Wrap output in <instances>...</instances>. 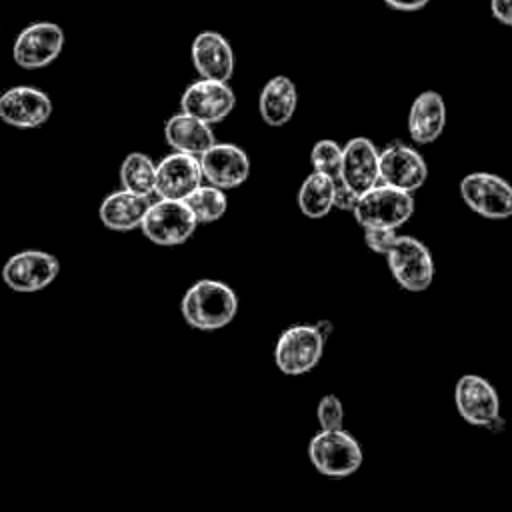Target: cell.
<instances>
[{
    "label": "cell",
    "instance_id": "obj_1",
    "mask_svg": "<svg viewBox=\"0 0 512 512\" xmlns=\"http://www.w3.org/2000/svg\"><path fill=\"white\" fill-rule=\"evenodd\" d=\"M180 312L184 322L196 330H220L234 320L238 312V296L228 284L202 278L184 292Z\"/></svg>",
    "mask_w": 512,
    "mask_h": 512
},
{
    "label": "cell",
    "instance_id": "obj_2",
    "mask_svg": "<svg viewBox=\"0 0 512 512\" xmlns=\"http://www.w3.org/2000/svg\"><path fill=\"white\" fill-rule=\"evenodd\" d=\"M308 460L324 476L346 478L362 466L364 450L344 428L318 430L308 442Z\"/></svg>",
    "mask_w": 512,
    "mask_h": 512
},
{
    "label": "cell",
    "instance_id": "obj_3",
    "mask_svg": "<svg viewBox=\"0 0 512 512\" xmlns=\"http://www.w3.org/2000/svg\"><path fill=\"white\" fill-rule=\"evenodd\" d=\"M324 342L316 324H292L276 338L274 364L286 376L308 374L322 360Z\"/></svg>",
    "mask_w": 512,
    "mask_h": 512
},
{
    "label": "cell",
    "instance_id": "obj_4",
    "mask_svg": "<svg viewBox=\"0 0 512 512\" xmlns=\"http://www.w3.org/2000/svg\"><path fill=\"white\" fill-rule=\"evenodd\" d=\"M454 404L464 422L486 428L492 434L504 430L506 420L500 416V398L490 380L478 374H464L454 386Z\"/></svg>",
    "mask_w": 512,
    "mask_h": 512
},
{
    "label": "cell",
    "instance_id": "obj_5",
    "mask_svg": "<svg viewBox=\"0 0 512 512\" xmlns=\"http://www.w3.org/2000/svg\"><path fill=\"white\" fill-rule=\"evenodd\" d=\"M414 214L412 194L394 190L384 184H376L364 192L352 212L354 220L366 228H388L398 230Z\"/></svg>",
    "mask_w": 512,
    "mask_h": 512
},
{
    "label": "cell",
    "instance_id": "obj_6",
    "mask_svg": "<svg viewBox=\"0 0 512 512\" xmlns=\"http://www.w3.org/2000/svg\"><path fill=\"white\" fill-rule=\"evenodd\" d=\"M386 264L396 284L408 292H424L434 280V260L424 242L398 234L386 254Z\"/></svg>",
    "mask_w": 512,
    "mask_h": 512
},
{
    "label": "cell",
    "instance_id": "obj_7",
    "mask_svg": "<svg viewBox=\"0 0 512 512\" xmlns=\"http://www.w3.org/2000/svg\"><path fill=\"white\" fill-rule=\"evenodd\" d=\"M464 204L486 220L512 218V184L498 174L472 172L460 182Z\"/></svg>",
    "mask_w": 512,
    "mask_h": 512
},
{
    "label": "cell",
    "instance_id": "obj_8",
    "mask_svg": "<svg viewBox=\"0 0 512 512\" xmlns=\"http://www.w3.org/2000/svg\"><path fill=\"white\" fill-rule=\"evenodd\" d=\"M198 222L190 208L180 200H156L150 204L144 220L142 234L158 246H180L196 230Z\"/></svg>",
    "mask_w": 512,
    "mask_h": 512
},
{
    "label": "cell",
    "instance_id": "obj_9",
    "mask_svg": "<svg viewBox=\"0 0 512 512\" xmlns=\"http://www.w3.org/2000/svg\"><path fill=\"white\" fill-rule=\"evenodd\" d=\"M64 30L48 20L32 22L14 40L12 58L24 70H38L52 64L64 50Z\"/></svg>",
    "mask_w": 512,
    "mask_h": 512
},
{
    "label": "cell",
    "instance_id": "obj_10",
    "mask_svg": "<svg viewBox=\"0 0 512 512\" xmlns=\"http://www.w3.org/2000/svg\"><path fill=\"white\" fill-rule=\"evenodd\" d=\"M426 178H428V164L416 148L396 142L380 150L378 184L412 194L424 186Z\"/></svg>",
    "mask_w": 512,
    "mask_h": 512
},
{
    "label": "cell",
    "instance_id": "obj_11",
    "mask_svg": "<svg viewBox=\"0 0 512 512\" xmlns=\"http://www.w3.org/2000/svg\"><path fill=\"white\" fill-rule=\"evenodd\" d=\"M60 272V262L44 250H22L2 266V280L14 292H38L50 286Z\"/></svg>",
    "mask_w": 512,
    "mask_h": 512
},
{
    "label": "cell",
    "instance_id": "obj_12",
    "mask_svg": "<svg viewBox=\"0 0 512 512\" xmlns=\"http://www.w3.org/2000/svg\"><path fill=\"white\" fill-rule=\"evenodd\" d=\"M236 106V94L228 82L204 80L188 84L180 98V112L212 126L222 122Z\"/></svg>",
    "mask_w": 512,
    "mask_h": 512
},
{
    "label": "cell",
    "instance_id": "obj_13",
    "mask_svg": "<svg viewBox=\"0 0 512 512\" xmlns=\"http://www.w3.org/2000/svg\"><path fill=\"white\" fill-rule=\"evenodd\" d=\"M52 116V100L36 86H12L0 94V120L20 130L44 126Z\"/></svg>",
    "mask_w": 512,
    "mask_h": 512
},
{
    "label": "cell",
    "instance_id": "obj_14",
    "mask_svg": "<svg viewBox=\"0 0 512 512\" xmlns=\"http://www.w3.org/2000/svg\"><path fill=\"white\" fill-rule=\"evenodd\" d=\"M202 178L220 190L240 188L250 176L248 154L230 142H216L200 158Z\"/></svg>",
    "mask_w": 512,
    "mask_h": 512
},
{
    "label": "cell",
    "instance_id": "obj_15",
    "mask_svg": "<svg viewBox=\"0 0 512 512\" xmlns=\"http://www.w3.org/2000/svg\"><path fill=\"white\" fill-rule=\"evenodd\" d=\"M202 168L196 156L172 152L156 164V188L158 200L184 202L198 186H202Z\"/></svg>",
    "mask_w": 512,
    "mask_h": 512
},
{
    "label": "cell",
    "instance_id": "obj_16",
    "mask_svg": "<svg viewBox=\"0 0 512 512\" xmlns=\"http://www.w3.org/2000/svg\"><path fill=\"white\" fill-rule=\"evenodd\" d=\"M192 66L204 80L228 82L236 68V56L230 42L214 30L196 34L190 46Z\"/></svg>",
    "mask_w": 512,
    "mask_h": 512
},
{
    "label": "cell",
    "instance_id": "obj_17",
    "mask_svg": "<svg viewBox=\"0 0 512 512\" xmlns=\"http://www.w3.org/2000/svg\"><path fill=\"white\" fill-rule=\"evenodd\" d=\"M378 156L380 150L366 136L348 140L342 148V166L338 180L352 192L362 196L378 184Z\"/></svg>",
    "mask_w": 512,
    "mask_h": 512
},
{
    "label": "cell",
    "instance_id": "obj_18",
    "mask_svg": "<svg viewBox=\"0 0 512 512\" xmlns=\"http://www.w3.org/2000/svg\"><path fill=\"white\" fill-rule=\"evenodd\" d=\"M446 126V104L440 92H420L408 110V134L416 144L436 142Z\"/></svg>",
    "mask_w": 512,
    "mask_h": 512
},
{
    "label": "cell",
    "instance_id": "obj_19",
    "mask_svg": "<svg viewBox=\"0 0 512 512\" xmlns=\"http://www.w3.org/2000/svg\"><path fill=\"white\" fill-rule=\"evenodd\" d=\"M164 138H166V144L174 152L196 156V158H200L208 148H212L216 144L212 126H208L184 112H178L166 120Z\"/></svg>",
    "mask_w": 512,
    "mask_h": 512
},
{
    "label": "cell",
    "instance_id": "obj_20",
    "mask_svg": "<svg viewBox=\"0 0 512 512\" xmlns=\"http://www.w3.org/2000/svg\"><path fill=\"white\" fill-rule=\"evenodd\" d=\"M152 200L144 196H136L126 190L110 192L98 208L100 222L114 232H130L142 226V220L150 208Z\"/></svg>",
    "mask_w": 512,
    "mask_h": 512
},
{
    "label": "cell",
    "instance_id": "obj_21",
    "mask_svg": "<svg viewBox=\"0 0 512 512\" xmlns=\"http://www.w3.org/2000/svg\"><path fill=\"white\" fill-rule=\"evenodd\" d=\"M298 106L296 84L288 76L270 78L258 94V114L264 124L280 128L288 124Z\"/></svg>",
    "mask_w": 512,
    "mask_h": 512
},
{
    "label": "cell",
    "instance_id": "obj_22",
    "mask_svg": "<svg viewBox=\"0 0 512 512\" xmlns=\"http://www.w3.org/2000/svg\"><path fill=\"white\" fill-rule=\"evenodd\" d=\"M334 178L310 172L298 190V208L310 220H320L334 208Z\"/></svg>",
    "mask_w": 512,
    "mask_h": 512
},
{
    "label": "cell",
    "instance_id": "obj_23",
    "mask_svg": "<svg viewBox=\"0 0 512 512\" xmlns=\"http://www.w3.org/2000/svg\"><path fill=\"white\" fill-rule=\"evenodd\" d=\"M122 190L150 198L156 188V162L144 152H130L120 164Z\"/></svg>",
    "mask_w": 512,
    "mask_h": 512
},
{
    "label": "cell",
    "instance_id": "obj_24",
    "mask_svg": "<svg viewBox=\"0 0 512 512\" xmlns=\"http://www.w3.org/2000/svg\"><path fill=\"white\" fill-rule=\"evenodd\" d=\"M184 204L190 208L192 216L196 218L198 224H210L220 220L226 210H228V198L224 194V190L210 186V184H202L198 186L186 200Z\"/></svg>",
    "mask_w": 512,
    "mask_h": 512
},
{
    "label": "cell",
    "instance_id": "obj_25",
    "mask_svg": "<svg viewBox=\"0 0 512 512\" xmlns=\"http://www.w3.org/2000/svg\"><path fill=\"white\" fill-rule=\"evenodd\" d=\"M310 164L314 168L312 172H320L338 180L342 166V146L328 138L318 140L310 150Z\"/></svg>",
    "mask_w": 512,
    "mask_h": 512
},
{
    "label": "cell",
    "instance_id": "obj_26",
    "mask_svg": "<svg viewBox=\"0 0 512 512\" xmlns=\"http://www.w3.org/2000/svg\"><path fill=\"white\" fill-rule=\"evenodd\" d=\"M344 404L336 394H324L316 406V418L320 430H340L344 428Z\"/></svg>",
    "mask_w": 512,
    "mask_h": 512
},
{
    "label": "cell",
    "instance_id": "obj_27",
    "mask_svg": "<svg viewBox=\"0 0 512 512\" xmlns=\"http://www.w3.org/2000/svg\"><path fill=\"white\" fill-rule=\"evenodd\" d=\"M396 238H398L396 230H388V228H366L364 230V242H366L368 250L374 254L386 256L388 250L394 246Z\"/></svg>",
    "mask_w": 512,
    "mask_h": 512
},
{
    "label": "cell",
    "instance_id": "obj_28",
    "mask_svg": "<svg viewBox=\"0 0 512 512\" xmlns=\"http://www.w3.org/2000/svg\"><path fill=\"white\" fill-rule=\"evenodd\" d=\"M358 200H360V196L356 192H352L344 182H340V180L334 182V208L352 214Z\"/></svg>",
    "mask_w": 512,
    "mask_h": 512
},
{
    "label": "cell",
    "instance_id": "obj_29",
    "mask_svg": "<svg viewBox=\"0 0 512 512\" xmlns=\"http://www.w3.org/2000/svg\"><path fill=\"white\" fill-rule=\"evenodd\" d=\"M490 12L500 24L512 28V0H490Z\"/></svg>",
    "mask_w": 512,
    "mask_h": 512
},
{
    "label": "cell",
    "instance_id": "obj_30",
    "mask_svg": "<svg viewBox=\"0 0 512 512\" xmlns=\"http://www.w3.org/2000/svg\"><path fill=\"white\" fill-rule=\"evenodd\" d=\"M388 8L398 12H418L422 10L430 0H382Z\"/></svg>",
    "mask_w": 512,
    "mask_h": 512
}]
</instances>
